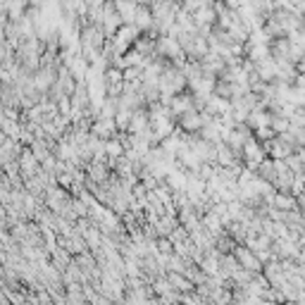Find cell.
I'll list each match as a JSON object with an SVG mask.
<instances>
[{
  "label": "cell",
  "instance_id": "1",
  "mask_svg": "<svg viewBox=\"0 0 305 305\" xmlns=\"http://www.w3.org/2000/svg\"><path fill=\"white\" fill-rule=\"evenodd\" d=\"M236 257H238V263H241V267H248V270L253 272H263L265 270V263L257 257V253L253 248H248L246 243L243 246H236Z\"/></svg>",
  "mask_w": 305,
  "mask_h": 305
},
{
  "label": "cell",
  "instance_id": "2",
  "mask_svg": "<svg viewBox=\"0 0 305 305\" xmlns=\"http://www.w3.org/2000/svg\"><path fill=\"white\" fill-rule=\"evenodd\" d=\"M203 124H205V117H203V112L195 110V107L184 112L179 117V129H184V132H188V134H201Z\"/></svg>",
  "mask_w": 305,
  "mask_h": 305
},
{
  "label": "cell",
  "instance_id": "3",
  "mask_svg": "<svg viewBox=\"0 0 305 305\" xmlns=\"http://www.w3.org/2000/svg\"><path fill=\"white\" fill-rule=\"evenodd\" d=\"M91 132L98 134L100 139H112V136H117V134H119L117 119H115V117H96V119H93Z\"/></svg>",
  "mask_w": 305,
  "mask_h": 305
},
{
  "label": "cell",
  "instance_id": "4",
  "mask_svg": "<svg viewBox=\"0 0 305 305\" xmlns=\"http://www.w3.org/2000/svg\"><path fill=\"white\" fill-rule=\"evenodd\" d=\"M195 107V103H193V93L188 91V93H177L174 96V100H172V105H169V110H172V117L177 119V117H181L184 112H188V110H193Z\"/></svg>",
  "mask_w": 305,
  "mask_h": 305
},
{
  "label": "cell",
  "instance_id": "5",
  "mask_svg": "<svg viewBox=\"0 0 305 305\" xmlns=\"http://www.w3.org/2000/svg\"><path fill=\"white\" fill-rule=\"evenodd\" d=\"M253 129H263V126H272V112L267 110V107H253L248 115V119H246Z\"/></svg>",
  "mask_w": 305,
  "mask_h": 305
},
{
  "label": "cell",
  "instance_id": "6",
  "mask_svg": "<svg viewBox=\"0 0 305 305\" xmlns=\"http://www.w3.org/2000/svg\"><path fill=\"white\" fill-rule=\"evenodd\" d=\"M115 7H117V12L122 14L124 24H136L139 3H134V0H115Z\"/></svg>",
  "mask_w": 305,
  "mask_h": 305
},
{
  "label": "cell",
  "instance_id": "7",
  "mask_svg": "<svg viewBox=\"0 0 305 305\" xmlns=\"http://www.w3.org/2000/svg\"><path fill=\"white\" fill-rule=\"evenodd\" d=\"M167 279H169L174 289H177V291H181V293L193 291V289H195L193 281H191L186 274H181V272H172V270H169V272H167Z\"/></svg>",
  "mask_w": 305,
  "mask_h": 305
},
{
  "label": "cell",
  "instance_id": "8",
  "mask_svg": "<svg viewBox=\"0 0 305 305\" xmlns=\"http://www.w3.org/2000/svg\"><path fill=\"white\" fill-rule=\"evenodd\" d=\"M193 19H195V24L201 27V24H215L217 21V10H215V5H203V7H198L193 12Z\"/></svg>",
  "mask_w": 305,
  "mask_h": 305
},
{
  "label": "cell",
  "instance_id": "9",
  "mask_svg": "<svg viewBox=\"0 0 305 305\" xmlns=\"http://www.w3.org/2000/svg\"><path fill=\"white\" fill-rule=\"evenodd\" d=\"M257 174L263 177V179L267 181H277V165H274V158H265L263 162H260V167H257Z\"/></svg>",
  "mask_w": 305,
  "mask_h": 305
},
{
  "label": "cell",
  "instance_id": "10",
  "mask_svg": "<svg viewBox=\"0 0 305 305\" xmlns=\"http://www.w3.org/2000/svg\"><path fill=\"white\" fill-rule=\"evenodd\" d=\"M255 136H257V141H263V143H267V141L277 139L279 132L274 129V126H263V129H255Z\"/></svg>",
  "mask_w": 305,
  "mask_h": 305
},
{
  "label": "cell",
  "instance_id": "11",
  "mask_svg": "<svg viewBox=\"0 0 305 305\" xmlns=\"http://www.w3.org/2000/svg\"><path fill=\"white\" fill-rule=\"evenodd\" d=\"M293 126H305V107H296V112L291 115Z\"/></svg>",
  "mask_w": 305,
  "mask_h": 305
}]
</instances>
